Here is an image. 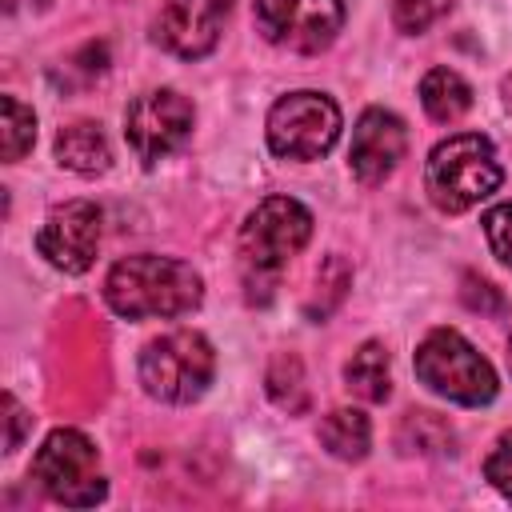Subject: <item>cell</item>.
Returning a JSON list of instances; mask_svg holds the SVG:
<instances>
[{"mask_svg": "<svg viewBox=\"0 0 512 512\" xmlns=\"http://www.w3.org/2000/svg\"><path fill=\"white\" fill-rule=\"evenodd\" d=\"M232 0H164L156 16V44L180 60H200L216 48Z\"/></svg>", "mask_w": 512, "mask_h": 512, "instance_id": "8fae6325", "label": "cell"}, {"mask_svg": "<svg viewBox=\"0 0 512 512\" xmlns=\"http://www.w3.org/2000/svg\"><path fill=\"white\" fill-rule=\"evenodd\" d=\"M344 380H348V388H352L360 400H368V404L388 400L392 376H388V352H384V344H380V340L360 344V352H352V360H348V368H344Z\"/></svg>", "mask_w": 512, "mask_h": 512, "instance_id": "2e32d148", "label": "cell"}, {"mask_svg": "<svg viewBox=\"0 0 512 512\" xmlns=\"http://www.w3.org/2000/svg\"><path fill=\"white\" fill-rule=\"evenodd\" d=\"M404 148H408L404 120L392 116L388 108H368L356 120V128H352L348 164H352V172H356L360 184H380L404 160Z\"/></svg>", "mask_w": 512, "mask_h": 512, "instance_id": "7c38bea8", "label": "cell"}, {"mask_svg": "<svg viewBox=\"0 0 512 512\" xmlns=\"http://www.w3.org/2000/svg\"><path fill=\"white\" fill-rule=\"evenodd\" d=\"M188 136H192V104L172 88L144 92L124 112V140L144 168L172 156Z\"/></svg>", "mask_w": 512, "mask_h": 512, "instance_id": "9c48e42d", "label": "cell"}, {"mask_svg": "<svg viewBox=\"0 0 512 512\" xmlns=\"http://www.w3.org/2000/svg\"><path fill=\"white\" fill-rule=\"evenodd\" d=\"M420 104H424V112H428L432 120L452 124V120H460V116L472 108V88H468V80H464L460 72H452V68H432V72L420 80Z\"/></svg>", "mask_w": 512, "mask_h": 512, "instance_id": "5bb4252c", "label": "cell"}, {"mask_svg": "<svg viewBox=\"0 0 512 512\" xmlns=\"http://www.w3.org/2000/svg\"><path fill=\"white\" fill-rule=\"evenodd\" d=\"M320 444L336 460H364L372 444V424L360 408H336L320 420Z\"/></svg>", "mask_w": 512, "mask_h": 512, "instance_id": "9a60e30c", "label": "cell"}, {"mask_svg": "<svg viewBox=\"0 0 512 512\" xmlns=\"http://www.w3.org/2000/svg\"><path fill=\"white\" fill-rule=\"evenodd\" d=\"M0 112H4V120H0V148H4V160L16 164L32 148V140H36V116L16 96H4Z\"/></svg>", "mask_w": 512, "mask_h": 512, "instance_id": "e0dca14e", "label": "cell"}, {"mask_svg": "<svg viewBox=\"0 0 512 512\" xmlns=\"http://www.w3.org/2000/svg\"><path fill=\"white\" fill-rule=\"evenodd\" d=\"M416 376L456 404H488L496 396L492 364L452 328H436L424 336V344L416 348Z\"/></svg>", "mask_w": 512, "mask_h": 512, "instance_id": "5b68a950", "label": "cell"}, {"mask_svg": "<svg viewBox=\"0 0 512 512\" xmlns=\"http://www.w3.org/2000/svg\"><path fill=\"white\" fill-rule=\"evenodd\" d=\"M508 368H512V340H508Z\"/></svg>", "mask_w": 512, "mask_h": 512, "instance_id": "d4e9b609", "label": "cell"}, {"mask_svg": "<svg viewBox=\"0 0 512 512\" xmlns=\"http://www.w3.org/2000/svg\"><path fill=\"white\" fill-rule=\"evenodd\" d=\"M452 8V0H392V24L408 36L428 32L444 12Z\"/></svg>", "mask_w": 512, "mask_h": 512, "instance_id": "ffe728a7", "label": "cell"}, {"mask_svg": "<svg viewBox=\"0 0 512 512\" xmlns=\"http://www.w3.org/2000/svg\"><path fill=\"white\" fill-rule=\"evenodd\" d=\"M484 236H488L496 260L512 264V204H496L484 212Z\"/></svg>", "mask_w": 512, "mask_h": 512, "instance_id": "44dd1931", "label": "cell"}, {"mask_svg": "<svg viewBox=\"0 0 512 512\" xmlns=\"http://www.w3.org/2000/svg\"><path fill=\"white\" fill-rule=\"evenodd\" d=\"M400 444L408 452H448L452 448V428L436 412H404Z\"/></svg>", "mask_w": 512, "mask_h": 512, "instance_id": "ac0fdd59", "label": "cell"}, {"mask_svg": "<svg viewBox=\"0 0 512 512\" xmlns=\"http://www.w3.org/2000/svg\"><path fill=\"white\" fill-rule=\"evenodd\" d=\"M340 136V108L324 92H288L268 112V148L284 160H320Z\"/></svg>", "mask_w": 512, "mask_h": 512, "instance_id": "52a82bcc", "label": "cell"}, {"mask_svg": "<svg viewBox=\"0 0 512 512\" xmlns=\"http://www.w3.org/2000/svg\"><path fill=\"white\" fill-rule=\"evenodd\" d=\"M268 392H272V400H276L280 408H288V412H300V408L308 404L304 368H300V360H296L292 352L272 360V368H268Z\"/></svg>", "mask_w": 512, "mask_h": 512, "instance_id": "d6986e66", "label": "cell"}, {"mask_svg": "<svg viewBox=\"0 0 512 512\" xmlns=\"http://www.w3.org/2000/svg\"><path fill=\"white\" fill-rule=\"evenodd\" d=\"M504 180V168L496 160V148L480 132L448 136L432 148L424 168V188L440 212H468L484 196H492Z\"/></svg>", "mask_w": 512, "mask_h": 512, "instance_id": "7a4b0ae2", "label": "cell"}, {"mask_svg": "<svg viewBox=\"0 0 512 512\" xmlns=\"http://www.w3.org/2000/svg\"><path fill=\"white\" fill-rule=\"evenodd\" d=\"M312 236V212L292 196L260 200L240 224V256L248 276H276Z\"/></svg>", "mask_w": 512, "mask_h": 512, "instance_id": "277c9868", "label": "cell"}, {"mask_svg": "<svg viewBox=\"0 0 512 512\" xmlns=\"http://www.w3.org/2000/svg\"><path fill=\"white\" fill-rule=\"evenodd\" d=\"M56 160H60L68 172L96 176V172H108L112 148H108V136L100 132V124L76 120V124L60 128V136H56Z\"/></svg>", "mask_w": 512, "mask_h": 512, "instance_id": "4fadbf2b", "label": "cell"}, {"mask_svg": "<svg viewBox=\"0 0 512 512\" xmlns=\"http://www.w3.org/2000/svg\"><path fill=\"white\" fill-rule=\"evenodd\" d=\"M504 100H508V108H512V76L504 80Z\"/></svg>", "mask_w": 512, "mask_h": 512, "instance_id": "cb8c5ba5", "label": "cell"}, {"mask_svg": "<svg viewBox=\"0 0 512 512\" xmlns=\"http://www.w3.org/2000/svg\"><path fill=\"white\" fill-rule=\"evenodd\" d=\"M256 28L268 44L288 52H324L344 28L340 0H256Z\"/></svg>", "mask_w": 512, "mask_h": 512, "instance_id": "ba28073f", "label": "cell"}, {"mask_svg": "<svg viewBox=\"0 0 512 512\" xmlns=\"http://www.w3.org/2000/svg\"><path fill=\"white\" fill-rule=\"evenodd\" d=\"M484 476H488V484H492L504 500H512V432H504V436L496 440V448L488 452Z\"/></svg>", "mask_w": 512, "mask_h": 512, "instance_id": "7402d4cb", "label": "cell"}, {"mask_svg": "<svg viewBox=\"0 0 512 512\" xmlns=\"http://www.w3.org/2000/svg\"><path fill=\"white\" fill-rule=\"evenodd\" d=\"M32 476L56 504H68V508H92L108 492L96 444L76 428H56L40 444L32 460Z\"/></svg>", "mask_w": 512, "mask_h": 512, "instance_id": "8992f818", "label": "cell"}, {"mask_svg": "<svg viewBox=\"0 0 512 512\" xmlns=\"http://www.w3.org/2000/svg\"><path fill=\"white\" fill-rule=\"evenodd\" d=\"M216 372V352L200 332H168L140 352V384L164 404H192Z\"/></svg>", "mask_w": 512, "mask_h": 512, "instance_id": "3957f363", "label": "cell"}, {"mask_svg": "<svg viewBox=\"0 0 512 512\" xmlns=\"http://www.w3.org/2000/svg\"><path fill=\"white\" fill-rule=\"evenodd\" d=\"M4 420H8V436H4V452H16L20 448V436H24V428H28V412L16 404V396L8 392L4 396Z\"/></svg>", "mask_w": 512, "mask_h": 512, "instance_id": "603a6c76", "label": "cell"}, {"mask_svg": "<svg viewBox=\"0 0 512 512\" xmlns=\"http://www.w3.org/2000/svg\"><path fill=\"white\" fill-rule=\"evenodd\" d=\"M104 300L116 316H184L204 300V280L192 264L172 256H124L104 280Z\"/></svg>", "mask_w": 512, "mask_h": 512, "instance_id": "6da1fadb", "label": "cell"}, {"mask_svg": "<svg viewBox=\"0 0 512 512\" xmlns=\"http://www.w3.org/2000/svg\"><path fill=\"white\" fill-rule=\"evenodd\" d=\"M36 248L60 272H88L100 248V208L92 200H68L52 208L36 232Z\"/></svg>", "mask_w": 512, "mask_h": 512, "instance_id": "30bf717a", "label": "cell"}]
</instances>
